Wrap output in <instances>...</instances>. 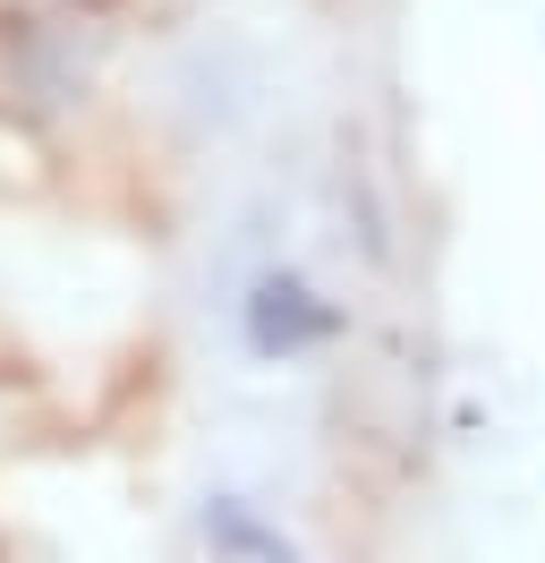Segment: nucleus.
Instances as JSON below:
<instances>
[{"label":"nucleus","instance_id":"nucleus-1","mask_svg":"<svg viewBox=\"0 0 545 563\" xmlns=\"http://www.w3.org/2000/svg\"><path fill=\"white\" fill-rule=\"evenodd\" d=\"M333 333H341V308H333V299H315V282H307V274H290V265L256 274V290H247V351H256V358L324 351Z\"/></svg>","mask_w":545,"mask_h":563},{"label":"nucleus","instance_id":"nucleus-2","mask_svg":"<svg viewBox=\"0 0 545 563\" xmlns=\"http://www.w3.org/2000/svg\"><path fill=\"white\" fill-rule=\"evenodd\" d=\"M197 521H204V538H213L222 555H247V563H299V547H290V538H281L272 521H256L238 495H204Z\"/></svg>","mask_w":545,"mask_h":563}]
</instances>
